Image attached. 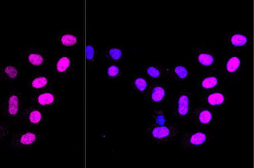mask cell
<instances>
[{
    "label": "cell",
    "instance_id": "cell-1",
    "mask_svg": "<svg viewBox=\"0 0 254 168\" xmlns=\"http://www.w3.org/2000/svg\"><path fill=\"white\" fill-rule=\"evenodd\" d=\"M214 132L197 128L182 131L176 142L182 152L195 151L206 149L214 140Z\"/></svg>",
    "mask_w": 254,
    "mask_h": 168
},
{
    "label": "cell",
    "instance_id": "cell-2",
    "mask_svg": "<svg viewBox=\"0 0 254 168\" xmlns=\"http://www.w3.org/2000/svg\"><path fill=\"white\" fill-rule=\"evenodd\" d=\"M195 106V96L191 90H179L174 97L172 104V117L174 121L181 124L187 123Z\"/></svg>",
    "mask_w": 254,
    "mask_h": 168
},
{
    "label": "cell",
    "instance_id": "cell-3",
    "mask_svg": "<svg viewBox=\"0 0 254 168\" xmlns=\"http://www.w3.org/2000/svg\"><path fill=\"white\" fill-rule=\"evenodd\" d=\"M182 131L180 125L175 121L163 126L150 124L146 128V138L153 144H170L177 142Z\"/></svg>",
    "mask_w": 254,
    "mask_h": 168
},
{
    "label": "cell",
    "instance_id": "cell-4",
    "mask_svg": "<svg viewBox=\"0 0 254 168\" xmlns=\"http://www.w3.org/2000/svg\"><path fill=\"white\" fill-rule=\"evenodd\" d=\"M191 53L192 61L199 70L206 71L219 67V58L217 51L204 41L191 50Z\"/></svg>",
    "mask_w": 254,
    "mask_h": 168
},
{
    "label": "cell",
    "instance_id": "cell-5",
    "mask_svg": "<svg viewBox=\"0 0 254 168\" xmlns=\"http://www.w3.org/2000/svg\"><path fill=\"white\" fill-rule=\"evenodd\" d=\"M247 63L245 58L238 54H231L223 57L221 63V71L225 83L231 85L237 78L245 72Z\"/></svg>",
    "mask_w": 254,
    "mask_h": 168
},
{
    "label": "cell",
    "instance_id": "cell-6",
    "mask_svg": "<svg viewBox=\"0 0 254 168\" xmlns=\"http://www.w3.org/2000/svg\"><path fill=\"white\" fill-rule=\"evenodd\" d=\"M224 43L232 52L250 50L253 44L252 32L248 28L238 27L225 34Z\"/></svg>",
    "mask_w": 254,
    "mask_h": 168
},
{
    "label": "cell",
    "instance_id": "cell-7",
    "mask_svg": "<svg viewBox=\"0 0 254 168\" xmlns=\"http://www.w3.org/2000/svg\"><path fill=\"white\" fill-rule=\"evenodd\" d=\"M43 135L35 130H23L10 134L9 147L12 151H24L35 148L40 143Z\"/></svg>",
    "mask_w": 254,
    "mask_h": 168
},
{
    "label": "cell",
    "instance_id": "cell-8",
    "mask_svg": "<svg viewBox=\"0 0 254 168\" xmlns=\"http://www.w3.org/2000/svg\"><path fill=\"white\" fill-rule=\"evenodd\" d=\"M201 104L209 107L214 111H223L232 103V91L225 88L213 89L199 93L198 96Z\"/></svg>",
    "mask_w": 254,
    "mask_h": 168
},
{
    "label": "cell",
    "instance_id": "cell-9",
    "mask_svg": "<svg viewBox=\"0 0 254 168\" xmlns=\"http://www.w3.org/2000/svg\"><path fill=\"white\" fill-rule=\"evenodd\" d=\"M171 89L165 81H152L143 95L146 104L154 108H164L170 101Z\"/></svg>",
    "mask_w": 254,
    "mask_h": 168
},
{
    "label": "cell",
    "instance_id": "cell-10",
    "mask_svg": "<svg viewBox=\"0 0 254 168\" xmlns=\"http://www.w3.org/2000/svg\"><path fill=\"white\" fill-rule=\"evenodd\" d=\"M23 111L24 101L22 93L17 89H11L2 103L1 113L6 120L15 121L21 118Z\"/></svg>",
    "mask_w": 254,
    "mask_h": 168
},
{
    "label": "cell",
    "instance_id": "cell-11",
    "mask_svg": "<svg viewBox=\"0 0 254 168\" xmlns=\"http://www.w3.org/2000/svg\"><path fill=\"white\" fill-rule=\"evenodd\" d=\"M215 113L214 109L200 104L194 107L189 122L199 129L208 130L215 125Z\"/></svg>",
    "mask_w": 254,
    "mask_h": 168
},
{
    "label": "cell",
    "instance_id": "cell-12",
    "mask_svg": "<svg viewBox=\"0 0 254 168\" xmlns=\"http://www.w3.org/2000/svg\"><path fill=\"white\" fill-rule=\"evenodd\" d=\"M195 85L199 93L223 88L225 85V81L221 71L218 69H214L206 70L198 76Z\"/></svg>",
    "mask_w": 254,
    "mask_h": 168
},
{
    "label": "cell",
    "instance_id": "cell-13",
    "mask_svg": "<svg viewBox=\"0 0 254 168\" xmlns=\"http://www.w3.org/2000/svg\"><path fill=\"white\" fill-rule=\"evenodd\" d=\"M168 75L178 85H183L191 80L192 70L189 63H174L168 66Z\"/></svg>",
    "mask_w": 254,
    "mask_h": 168
},
{
    "label": "cell",
    "instance_id": "cell-14",
    "mask_svg": "<svg viewBox=\"0 0 254 168\" xmlns=\"http://www.w3.org/2000/svg\"><path fill=\"white\" fill-rule=\"evenodd\" d=\"M142 73L152 81H165L168 78V65L158 62L146 63Z\"/></svg>",
    "mask_w": 254,
    "mask_h": 168
},
{
    "label": "cell",
    "instance_id": "cell-15",
    "mask_svg": "<svg viewBox=\"0 0 254 168\" xmlns=\"http://www.w3.org/2000/svg\"><path fill=\"white\" fill-rule=\"evenodd\" d=\"M21 118L28 125L31 127H37L43 123L44 115L39 108L28 107V108H24Z\"/></svg>",
    "mask_w": 254,
    "mask_h": 168
},
{
    "label": "cell",
    "instance_id": "cell-16",
    "mask_svg": "<svg viewBox=\"0 0 254 168\" xmlns=\"http://www.w3.org/2000/svg\"><path fill=\"white\" fill-rule=\"evenodd\" d=\"M20 76V67L17 65L4 63L2 66H0V78L7 83H14L18 81Z\"/></svg>",
    "mask_w": 254,
    "mask_h": 168
},
{
    "label": "cell",
    "instance_id": "cell-17",
    "mask_svg": "<svg viewBox=\"0 0 254 168\" xmlns=\"http://www.w3.org/2000/svg\"><path fill=\"white\" fill-rule=\"evenodd\" d=\"M24 60L28 67L32 68H39L45 63L44 54L39 50L28 49L24 54Z\"/></svg>",
    "mask_w": 254,
    "mask_h": 168
},
{
    "label": "cell",
    "instance_id": "cell-18",
    "mask_svg": "<svg viewBox=\"0 0 254 168\" xmlns=\"http://www.w3.org/2000/svg\"><path fill=\"white\" fill-rule=\"evenodd\" d=\"M126 54V50L123 47L111 46V47H107L106 50L103 51L102 56L106 60L113 62V63H118L125 57Z\"/></svg>",
    "mask_w": 254,
    "mask_h": 168
},
{
    "label": "cell",
    "instance_id": "cell-19",
    "mask_svg": "<svg viewBox=\"0 0 254 168\" xmlns=\"http://www.w3.org/2000/svg\"><path fill=\"white\" fill-rule=\"evenodd\" d=\"M151 80L145 75L134 76L131 79V88L133 93L144 95L151 84Z\"/></svg>",
    "mask_w": 254,
    "mask_h": 168
},
{
    "label": "cell",
    "instance_id": "cell-20",
    "mask_svg": "<svg viewBox=\"0 0 254 168\" xmlns=\"http://www.w3.org/2000/svg\"><path fill=\"white\" fill-rule=\"evenodd\" d=\"M50 78L46 74H36L32 76L28 81V89L38 91L44 89L50 85Z\"/></svg>",
    "mask_w": 254,
    "mask_h": 168
},
{
    "label": "cell",
    "instance_id": "cell-21",
    "mask_svg": "<svg viewBox=\"0 0 254 168\" xmlns=\"http://www.w3.org/2000/svg\"><path fill=\"white\" fill-rule=\"evenodd\" d=\"M81 35L73 32H66L60 38V43L66 48H75L81 45Z\"/></svg>",
    "mask_w": 254,
    "mask_h": 168
},
{
    "label": "cell",
    "instance_id": "cell-22",
    "mask_svg": "<svg viewBox=\"0 0 254 168\" xmlns=\"http://www.w3.org/2000/svg\"><path fill=\"white\" fill-rule=\"evenodd\" d=\"M164 108H155L151 113V124L163 126L172 123Z\"/></svg>",
    "mask_w": 254,
    "mask_h": 168
},
{
    "label": "cell",
    "instance_id": "cell-23",
    "mask_svg": "<svg viewBox=\"0 0 254 168\" xmlns=\"http://www.w3.org/2000/svg\"><path fill=\"white\" fill-rule=\"evenodd\" d=\"M57 100V96L51 92H44V93H39L37 96L34 97L33 101L35 104H36L42 108L46 107H50L54 105Z\"/></svg>",
    "mask_w": 254,
    "mask_h": 168
},
{
    "label": "cell",
    "instance_id": "cell-24",
    "mask_svg": "<svg viewBox=\"0 0 254 168\" xmlns=\"http://www.w3.org/2000/svg\"><path fill=\"white\" fill-rule=\"evenodd\" d=\"M106 78L110 81L120 80L123 77V70L122 67L116 63H111L107 65L104 70Z\"/></svg>",
    "mask_w": 254,
    "mask_h": 168
},
{
    "label": "cell",
    "instance_id": "cell-25",
    "mask_svg": "<svg viewBox=\"0 0 254 168\" xmlns=\"http://www.w3.org/2000/svg\"><path fill=\"white\" fill-rule=\"evenodd\" d=\"M72 59L68 56H63L56 63V70L59 74H64L71 67Z\"/></svg>",
    "mask_w": 254,
    "mask_h": 168
},
{
    "label": "cell",
    "instance_id": "cell-26",
    "mask_svg": "<svg viewBox=\"0 0 254 168\" xmlns=\"http://www.w3.org/2000/svg\"><path fill=\"white\" fill-rule=\"evenodd\" d=\"M99 53L96 45L93 43H89L86 47V59L89 64L93 65L96 62Z\"/></svg>",
    "mask_w": 254,
    "mask_h": 168
},
{
    "label": "cell",
    "instance_id": "cell-27",
    "mask_svg": "<svg viewBox=\"0 0 254 168\" xmlns=\"http://www.w3.org/2000/svg\"><path fill=\"white\" fill-rule=\"evenodd\" d=\"M10 134H11V132L9 131L8 126L0 124V143L9 139Z\"/></svg>",
    "mask_w": 254,
    "mask_h": 168
}]
</instances>
